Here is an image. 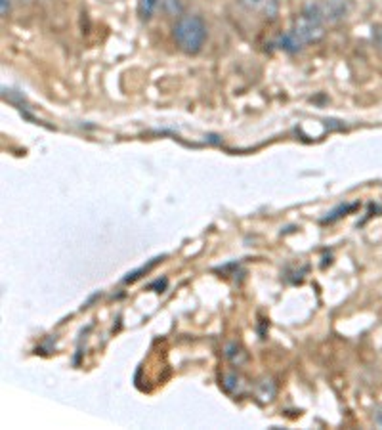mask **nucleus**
<instances>
[{"instance_id": "obj_2", "label": "nucleus", "mask_w": 382, "mask_h": 430, "mask_svg": "<svg viewBox=\"0 0 382 430\" xmlns=\"http://www.w3.org/2000/svg\"><path fill=\"white\" fill-rule=\"evenodd\" d=\"M323 29H325V24L317 18L316 14L311 12L310 8H306V12L294 19L293 29L289 31V33L300 42V46H304L308 42L321 41L323 35H325Z\"/></svg>"}, {"instance_id": "obj_1", "label": "nucleus", "mask_w": 382, "mask_h": 430, "mask_svg": "<svg viewBox=\"0 0 382 430\" xmlns=\"http://www.w3.org/2000/svg\"><path fill=\"white\" fill-rule=\"evenodd\" d=\"M174 39L185 54H197L207 41V25L199 16H184L174 27Z\"/></svg>"}, {"instance_id": "obj_8", "label": "nucleus", "mask_w": 382, "mask_h": 430, "mask_svg": "<svg viewBox=\"0 0 382 430\" xmlns=\"http://www.w3.org/2000/svg\"><path fill=\"white\" fill-rule=\"evenodd\" d=\"M159 4L167 14L174 16V14L182 12V0H159Z\"/></svg>"}, {"instance_id": "obj_9", "label": "nucleus", "mask_w": 382, "mask_h": 430, "mask_svg": "<svg viewBox=\"0 0 382 430\" xmlns=\"http://www.w3.org/2000/svg\"><path fill=\"white\" fill-rule=\"evenodd\" d=\"M0 2H2V10H0V12H2V16L6 18L8 12H10V8H12V0H0Z\"/></svg>"}, {"instance_id": "obj_11", "label": "nucleus", "mask_w": 382, "mask_h": 430, "mask_svg": "<svg viewBox=\"0 0 382 430\" xmlns=\"http://www.w3.org/2000/svg\"><path fill=\"white\" fill-rule=\"evenodd\" d=\"M21 2H27V0H21Z\"/></svg>"}, {"instance_id": "obj_5", "label": "nucleus", "mask_w": 382, "mask_h": 430, "mask_svg": "<svg viewBox=\"0 0 382 430\" xmlns=\"http://www.w3.org/2000/svg\"><path fill=\"white\" fill-rule=\"evenodd\" d=\"M226 356L227 359L232 362L233 365H241L245 364L247 359V352L243 350V348L239 347V344H235V342H232V344H227L226 347Z\"/></svg>"}, {"instance_id": "obj_10", "label": "nucleus", "mask_w": 382, "mask_h": 430, "mask_svg": "<svg viewBox=\"0 0 382 430\" xmlns=\"http://www.w3.org/2000/svg\"><path fill=\"white\" fill-rule=\"evenodd\" d=\"M373 419H375L376 426H381V429H382V406L376 407V409H375V417H373Z\"/></svg>"}, {"instance_id": "obj_3", "label": "nucleus", "mask_w": 382, "mask_h": 430, "mask_svg": "<svg viewBox=\"0 0 382 430\" xmlns=\"http://www.w3.org/2000/svg\"><path fill=\"white\" fill-rule=\"evenodd\" d=\"M308 8L323 24H339L352 12V0H319Z\"/></svg>"}, {"instance_id": "obj_4", "label": "nucleus", "mask_w": 382, "mask_h": 430, "mask_svg": "<svg viewBox=\"0 0 382 430\" xmlns=\"http://www.w3.org/2000/svg\"><path fill=\"white\" fill-rule=\"evenodd\" d=\"M241 4L252 12H262L269 18L277 14V0H241Z\"/></svg>"}, {"instance_id": "obj_6", "label": "nucleus", "mask_w": 382, "mask_h": 430, "mask_svg": "<svg viewBox=\"0 0 382 430\" xmlns=\"http://www.w3.org/2000/svg\"><path fill=\"white\" fill-rule=\"evenodd\" d=\"M257 396L262 401H269L275 396V384L269 379H264L262 382H258Z\"/></svg>"}, {"instance_id": "obj_7", "label": "nucleus", "mask_w": 382, "mask_h": 430, "mask_svg": "<svg viewBox=\"0 0 382 430\" xmlns=\"http://www.w3.org/2000/svg\"><path fill=\"white\" fill-rule=\"evenodd\" d=\"M157 4H159V0H140V2H138L140 16H142L143 19H150L151 16H153V12H155Z\"/></svg>"}]
</instances>
